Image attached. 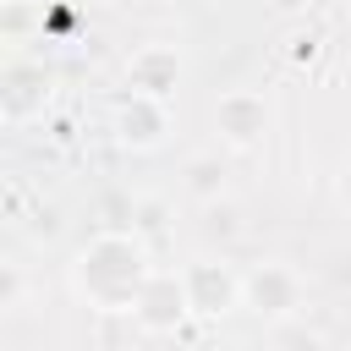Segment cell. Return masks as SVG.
<instances>
[{"label": "cell", "mask_w": 351, "mask_h": 351, "mask_svg": "<svg viewBox=\"0 0 351 351\" xmlns=\"http://www.w3.org/2000/svg\"><path fill=\"white\" fill-rule=\"evenodd\" d=\"M219 121H225V132H230L236 143H252V137L263 132L269 110H263V99H252V93H230V99L219 104Z\"/></svg>", "instance_id": "cell-2"}, {"label": "cell", "mask_w": 351, "mask_h": 351, "mask_svg": "<svg viewBox=\"0 0 351 351\" xmlns=\"http://www.w3.org/2000/svg\"><path fill=\"white\" fill-rule=\"evenodd\" d=\"M181 280H186L192 307H203V313H225V302H230V291H236V280H230V274H219V280H214V269H208V263L186 269Z\"/></svg>", "instance_id": "cell-3"}, {"label": "cell", "mask_w": 351, "mask_h": 351, "mask_svg": "<svg viewBox=\"0 0 351 351\" xmlns=\"http://www.w3.org/2000/svg\"><path fill=\"white\" fill-rule=\"evenodd\" d=\"M247 296L258 302V313L280 318V313H291V307H296V274H291V269H280V263H263V269L247 280Z\"/></svg>", "instance_id": "cell-1"}]
</instances>
